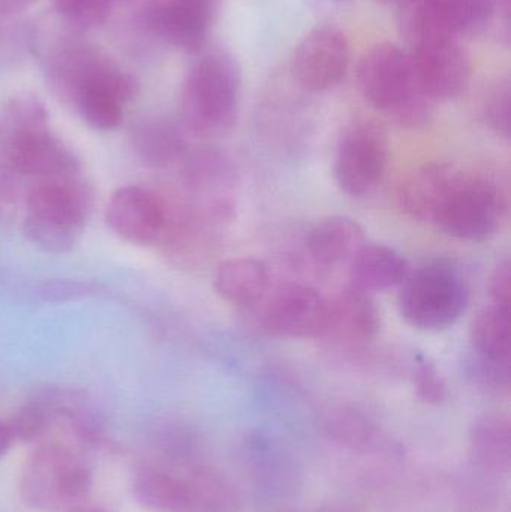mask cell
I'll return each instance as SVG.
<instances>
[{
  "label": "cell",
  "instance_id": "cell-34",
  "mask_svg": "<svg viewBox=\"0 0 511 512\" xmlns=\"http://www.w3.org/2000/svg\"><path fill=\"white\" fill-rule=\"evenodd\" d=\"M317 512H357L354 508L348 507V505L342 504H327L323 507L318 508Z\"/></svg>",
  "mask_w": 511,
  "mask_h": 512
},
{
  "label": "cell",
  "instance_id": "cell-27",
  "mask_svg": "<svg viewBox=\"0 0 511 512\" xmlns=\"http://www.w3.org/2000/svg\"><path fill=\"white\" fill-rule=\"evenodd\" d=\"M459 35H473L497 15L498 0H437Z\"/></svg>",
  "mask_w": 511,
  "mask_h": 512
},
{
  "label": "cell",
  "instance_id": "cell-30",
  "mask_svg": "<svg viewBox=\"0 0 511 512\" xmlns=\"http://www.w3.org/2000/svg\"><path fill=\"white\" fill-rule=\"evenodd\" d=\"M510 262L503 261L495 267L489 277L488 291L491 295L492 303L504 304L510 306L511 291V271Z\"/></svg>",
  "mask_w": 511,
  "mask_h": 512
},
{
  "label": "cell",
  "instance_id": "cell-24",
  "mask_svg": "<svg viewBox=\"0 0 511 512\" xmlns=\"http://www.w3.org/2000/svg\"><path fill=\"white\" fill-rule=\"evenodd\" d=\"M471 354L483 360L510 364V306L492 303L477 313L470 330Z\"/></svg>",
  "mask_w": 511,
  "mask_h": 512
},
{
  "label": "cell",
  "instance_id": "cell-13",
  "mask_svg": "<svg viewBox=\"0 0 511 512\" xmlns=\"http://www.w3.org/2000/svg\"><path fill=\"white\" fill-rule=\"evenodd\" d=\"M350 65V45L333 26L312 29L294 53V77L303 89L324 92L341 83Z\"/></svg>",
  "mask_w": 511,
  "mask_h": 512
},
{
  "label": "cell",
  "instance_id": "cell-2",
  "mask_svg": "<svg viewBox=\"0 0 511 512\" xmlns=\"http://www.w3.org/2000/svg\"><path fill=\"white\" fill-rule=\"evenodd\" d=\"M242 75L225 51H210L189 69L182 89V125L204 140L227 137L239 116Z\"/></svg>",
  "mask_w": 511,
  "mask_h": 512
},
{
  "label": "cell",
  "instance_id": "cell-10",
  "mask_svg": "<svg viewBox=\"0 0 511 512\" xmlns=\"http://www.w3.org/2000/svg\"><path fill=\"white\" fill-rule=\"evenodd\" d=\"M261 306V325L273 336L323 339L329 322V300L311 286L284 283L267 292Z\"/></svg>",
  "mask_w": 511,
  "mask_h": 512
},
{
  "label": "cell",
  "instance_id": "cell-6",
  "mask_svg": "<svg viewBox=\"0 0 511 512\" xmlns=\"http://www.w3.org/2000/svg\"><path fill=\"white\" fill-rule=\"evenodd\" d=\"M92 490V471L69 445L48 442L33 451L20 480L23 501L42 512L83 510Z\"/></svg>",
  "mask_w": 511,
  "mask_h": 512
},
{
  "label": "cell",
  "instance_id": "cell-35",
  "mask_svg": "<svg viewBox=\"0 0 511 512\" xmlns=\"http://www.w3.org/2000/svg\"><path fill=\"white\" fill-rule=\"evenodd\" d=\"M381 3H395V5H402V3L407 2V0H378Z\"/></svg>",
  "mask_w": 511,
  "mask_h": 512
},
{
  "label": "cell",
  "instance_id": "cell-32",
  "mask_svg": "<svg viewBox=\"0 0 511 512\" xmlns=\"http://www.w3.org/2000/svg\"><path fill=\"white\" fill-rule=\"evenodd\" d=\"M35 2H38V0H0V18L17 14V12L29 8Z\"/></svg>",
  "mask_w": 511,
  "mask_h": 512
},
{
  "label": "cell",
  "instance_id": "cell-3",
  "mask_svg": "<svg viewBox=\"0 0 511 512\" xmlns=\"http://www.w3.org/2000/svg\"><path fill=\"white\" fill-rule=\"evenodd\" d=\"M92 206V189L81 174L38 180L27 194L24 236L42 251L68 254L80 243Z\"/></svg>",
  "mask_w": 511,
  "mask_h": 512
},
{
  "label": "cell",
  "instance_id": "cell-36",
  "mask_svg": "<svg viewBox=\"0 0 511 512\" xmlns=\"http://www.w3.org/2000/svg\"><path fill=\"white\" fill-rule=\"evenodd\" d=\"M78 512H105V511H102V510H81V511H78Z\"/></svg>",
  "mask_w": 511,
  "mask_h": 512
},
{
  "label": "cell",
  "instance_id": "cell-29",
  "mask_svg": "<svg viewBox=\"0 0 511 512\" xmlns=\"http://www.w3.org/2000/svg\"><path fill=\"white\" fill-rule=\"evenodd\" d=\"M483 119L486 125L497 134L509 137L510 134V86L509 83L498 84L486 96L483 104Z\"/></svg>",
  "mask_w": 511,
  "mask_h": 512
},
{
  "label": "cell",
  "instance_id": "cell-31",
  "mask_svg": "<svg viewBox=\"0 0 511 512\" xmlns=\"http://www.w3.org/2000/svg\"><path fill=\"white\" fill-rule=\"evenodd\" d=\"M306 2L315 11L336 12L350 6L353 0H306Z\"/></svg>",
  "mask_w": 511,
  "mask_h": 512
},
{
  "label": "cell",
  "instance_id": "cell-25",
  "mask_svg": "<svg viewBox=\"0 0 511 512\" xmlns=\"http://www.w3.org/2000/svg\"><path fill=\"white\" fill-rule=\"evenodd\" d=\"M60 390L54 385L36 388L24 405L9 418L8 427L12 439L18 442H36L44 438L57 423V405Z\"/></svg>",
  "mask_w": 511,
  "mask_h": 512
},
{
  "label": "cell",
  "instance_id": "cell-12",
  "mask_svg": "<svg viewBox=\"0 0 511 512\" xmlns=\"http://www.w3.org/2000/svg\"><path fill=\"white\" fill-rule=\"evenodd\" d=\"M105 222L119 239L150 248L164 242L170 222L167 201L152 189L129 185L114 191L105 209Z\"/></svg>",
  "mask_w": 511,
  "mask_h": 512
},
{
  "label": "cell",
  "instance_id": "cell-1",
  "mask_svg": "<svg viewBox=\"0 0 511 512\" xmlns=\"http://www.w3.org/2000/svg\"><path fill=\"white\" fill-rule=\"evenodd\" d=\"M0 155L12 171L36 182L81 174L80 159L51 131L47 108L33 93H18L2 108Z\"/></svg>",
  "mask_w": 511,
  "mask_h": 512
},
{
  "label": "cell",
  "instance_id": "cell-26",
  "mask_svg": "<svg viewBox=\"0 0 511 512\" xmlns=\"http://www.w3.org/2000/svg\"><path fill=\"white\" fill-rule=\"evenodd\" d=\"M326 432L336 444L360 453L375 450L381 442L377 421L354 406H341L330 411L326 418Z\"/></svg>",
  "mask_w": 511,
  "mask_h": 512
},
{
  "label": "cell",
  "instance_id": "cell-11",
  "mask_svg": "<svg viewBox=\"0 0 511 512\" xmlns=\"http://www.w3.org/2000/svg\"><path fill=\"white\" fill-rule=\"evenodd\" d=\"M387 158L389 147L384 132L372 123H357L345 132L336 149V183L350 197H365L383 180Z\"/></svg>",
  "mask_w": 511,
  "mask_h": 512
},
{
  "label": "cell",
  "instance_id": "cell-5",
  "mask_svg": "<svg viewBox=\"0 0 511 512\" xmlns=\"http://www.w3.org/2000/svg\"><path fill=\"white\" fill-rule=\"evenodd\" d=\"M132 492L150 512H239L240 495L230 478L206 466L186 472L144 468Z\"/></svg>",
  "mask_w": 511,
  "mask_h": 512
},
{
  "label": "cell",
  "instance_id": "cell-19",
  "mask_svg": "<svg viewBox=\"0 0 511 512\" xmlns=\"http://www.w3.org/2000/svg\"><path fill=\"white\" fill-rule=\"evenodd\" d=\"M132 147L138 159L153 170H167L189 152L186 129L165 117L138 123L132 131Z\"/></svg>",
  "mask_w": 511,
  "mask_h": 512
},
{
  "label": "cell",
  "instance_id": "cell-14",
  "mask_svg": "<svg viewBox=\"0 0 511 512\" xmlns=\"http://www.w3.org/2000/svg\"><path fill=\"white\" fill-rule=\"evenodd\" d=\"M116 66L86 42L63 38L47 54L45 74L53 92L69 107H74L84 90L101 81Z\"/></svg>",
  "mask_w": 511,
  "mask_h": 512
},
{
  "label": "cell",
  "instance_id": "cell-28",
  "mask_svg": "<svg viewBox=\"0 0 511 512\" xmlns=\"http://www.w3.org/2000/svg\"><path fill=\"white\" fill-rule=\"evenodd\" d=\"M413 382L417 397L428 405H440L446 400L447 387L435 364L422 352L413 357Z\"/></svg>",
  "mask_w": 511,
  "mask_h": 512
},
{
  "label": "cell",
  "instance_id": "cell-4",
  "mask_svg": "<svg viewBox=\"0 0 511 512\" xmlns=\"http://www.w3.org/2000/svg\"><path fill=\"white\" fill-rule=\"evenodd\" d=\"M357 81L369 104L404 128H420L431 119L434 101L417 78L410 53L392 44L369 48L359 62Z\"/></svg>",
  "mask_w": 511,
  "mask_h": 512
},
{
  "label": "cell",
  "instance_id": "cell-8",
  "mask_svg": "<svg viewBox=\"0 0 511 512\" xmlns=\"http://www.w3.org/2000/svg\"><path fill=\"white\" fill-rule=\"evenodd\" d=\"M506 215L501 186L491 177L464 173L432 225L453 239L485 242L500 230Z\"/></svg>",
  "mask_w": 511,
  "mask_h": 512
},
{
  "label": "cell",
  "instance_id": "cell-15",
  "mask_svg": "<svg viewBox=\"0 0 511 512\" xmlns=\"http://www.w3.org/2000/svg\"><path fill=\"white\" fill-rule=\"evenodd\" d=\"M417 78L434 102L452 101L467 90L471 60L458 38L434 39L411 48Z\"/></svg>",
  "mask_w": 511,
  "mask_h": 512
},
{
  "label": "cell",
  "instance_id": "cell-16",
  "mask_svg": "<svg viewBox=\"0 0 511 512\" xmlns=\"http://www.w3.org/2000/svg\"><path fill=\"white\" fill-rule=\"evenodd\" d=\"M215 0H165L149 9L147 26L167 44L194 53L209 35Z\"/></svg>",
  "mask_w": 511,
  "mask_h": 512
},
{
  "label": "cell",
  "instance_id": "cell-22",
  "mask_svg": "<svg viewBox=\"0 0 511 512\" xmlns=\"http://www.w3.org/2000/svg\"><path fill=\"white\" fill-rule=\"evenodd\" d=\"M410 273L407 259L383 245L366 243L350 261V286L359 291H387L401 286Z\"/></svg>",
  "mask_w": 511,
  "mask_h": 512
},
{
  "label": "cell",
  "instance_id": "cell-17",
  "mask_svg": "<svg viewBox=\"0 0 511 512\" xmlns=\"http://www.w3.org/2000/svg\"><path fill=\"white\" fill-rule=\"evenodd\" d=\"M462 176L464 171L447 162L422 165L402 183V209L416 221L434 224Z\"/></svg>",
  "mask_w": 511,
  "mask_h": 512
},
{
  "label": "cell",
  "instance_id": "cell-23",
  "mask_svg": "<svg viewBox=\"0 0 511 512\" xmlns=\"http://www.w3.org/2000/svg\"><path fill=\"white\" fill-rule=\"evenodd\" d=\"M470 451L474 462L491 474H509L511 465V426L504 415L477 418L471 426Z\"/></svg>",
  "mask_w": 511,
  "mask_h": 512
},
{
  "label": "cell",
  "instance_id": "cell-9",
  "mask_svg": "<svg viewBox=\"0 0 511 512\" xmlns=\"http://www.w3.org/2000/svg\"><path fill=\"white\" fill-rule=\"evenodd\" d=\"M182 164V180L191 198V212L206 224L230 219L236 189V170L230 159L213 147H201L186 153Z\"/></svg>",
  "mask_w": 511,
  "mask_h": 512
},
{
  "label": "cell",
  "instance_id": "cell-33",
  "mask_svg": "<svg viewBox=\"0 0 511 512\" xmlns=\"http://www.w3.org/2000/svg\"><path fill=\"white\" fill-rule=\"evenodd\" d=\"M12 442H14V439H12L11 432H9L8 424L0 421V457H3L8 453Z\"/></svg>",
  "mask_w": 511,
  "mask_h": 512
},
{
  "label": "cell",
  "instance_id": "cell-20",
  "mask_svg": "<svg viewBox=\"0 0 511 512\" xmlns=\"http://www.w3.org/2000/svg\"><path fill=\"white\" fill-rule=\"evenodd\" d=\"M213 285L216 294L231 306L251 309L269 292L270 274L258 259L231 258L218 265Z\"/></svg>",
  "mask_w": 511,
  "mask_h": 512
},
{
  "label": "cell",
  "instance_id": "cell-21",
  "mask_svg": "<svg viewBox=\"0 0 511 512\" xmlns=\"http://www.w3.org/2000/svg\"><path fill=\"white\" fill-rule=\"evenodd\" d=\"M366 245L359 222L348 216H330L318 222L308 236V251L320 267H336L350 262Z\"/></svg>",
  "mask_w": 511,
  "mask_h": 512
},
{
  "label": "cell",
  "instance_id": "cell-18",
  "mask_svg": "<svg viewBox=\"0 0 511 512\" xmlns=\"http://www.w3.org/2000/svg\"><path fill=\"white\" fill-rule=\"evenodd\" d=\"M380 312L366 292L348 286L329 300V322L323 339L336 345L362 346L380 333Z\"/></svg>",
  "mask_w": 511,
  "mask_h": 512
},
{
  "label": "cell",
  "instance_id": "cell-7",
  "mask_svg": "<svg viewBox=\"0 0 511 512\" xmlns=\"http://www.w3.org/2000/svg\"><path fill=\"white\" fill-rule=\"evenodd\" d=\"M470 301L462 274L446 261H429L408 273L399 286L398 307L410 327L438 333L453 327Z\"/></svg>",
  "mask_w": 511,
  "mask_h": 512
}]
</instances>
